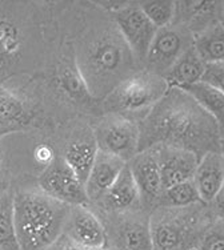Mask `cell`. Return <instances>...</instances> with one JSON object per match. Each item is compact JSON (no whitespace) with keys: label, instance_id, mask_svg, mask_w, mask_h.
Masks as SVG:
<instances>
[{"label":"cell","instance_id":"cell-1","mask_svg":"<svg viewBox=\"0 0 224 250\" xmlns=\"http://www.w3.org/2000/svg\"><path fill=\"white\" fill-rule=\"evenodd\" d=\"M139 152L175 146L195 153L199 160L210 152H220L219 125L180 88H170L139 123Z\"/></svg>","mask_w":224,"mask_h":250},{"label":"cell","instance_id":"cell-2","mask_svg":"<svg viewBox=\"0 0 224 250\" xmlns=\"http://www.w3.org/2000/svg\"><path fill=\"white\" fill-rule=\"evenodd\" d=\"M44 7L0 1V85L39 75L44 64Z\"/></svg>","mask_w":224,"mask_h":250},{"label":"cell","instance_id":"cell-3","mask_svg":"<svg viewBox=\"0 0 224 250\" xmlns=\"http://www.w3.org/2000/svg\"><path fill=\"white\" fill-rule=\"evenodd\" d=\"M76 64L92 97H107L124 82L132 68L134 56L117 31H92L79 40Z\"/></svg>","mask_w":224,"mask_h":250},{"label":"cell","instance_id":"cell-4","mask_svg":"<svg viewBox=\"0 0 224 250\" xmlns=\"http://www.w3.org/2000/svg\"><path fill=\"white\" fill-rule=\"evenodd\" d=\"M71 209L38 185H14L15 228L20 250H45L54 245L64 234Z\"/></svg>","mask_w":224,"mask_h":250},{"label":"cell","instance_id":"cell-5","mask_svg":"<svg viewBox=\"0 0 224 250\" xmlns=\"http://www.w3.org/2000/svg\"><path fill=\"white\" fill-rule=\"evenodd\" d=\"M45 121L43 105L27 83L0 85V140L12 133L40 129Z\"/></svg>","mask_w":224,"mask_h":250},{"label":"cell","instance_id":"cell-6","mask_svg":"<svg viewBox=\"0 0 224 250\" xmlns=\"http://www.w3.org/2000/svg\"><path fill=\"white\" fill-rule=\"evenodd\" d=\"M170 84L160 75L141 71L127 77L106 97L104 105L119 113H147L170 91Z\"/></svg>","mask_w":224,"mask_h":250},{"label":"cell","instance_id":"cell-7","mask_svg":"<svg viewBox=\"0 0 224 250\" xmlns=\"http://www.w3.org/2000/svg\"><path fill=\"white\" fill-rule=\"evenodd\" d=\"M98 149L113 154L130 163L139 153L140 128L135 121L126 116L113 115L103 119L93 133Z\"/></svg>","mask_w":224,"mask_h":250},{"label":"cell","instance_id":"cell-8","mask_svg":"<svg viewBox=\"0 0 224 250\" xmlns=\"http://www.w3.org/2000/svg\"><path fill=\"white\" fill-rule=\"evenodd\" d=\"M113 20L132 56L137 62H146L148 51L157 34L156 27L143 12L139 3H122L113 5Z\"/></svg>","mask_w":224,"mask_h":250},{"label":"cell","instance_id":"cell-9","mask_svg":"<svg viewBox=\"0 0 224 250\" xmlns=\"http://www.w3.org/2000/svg\"><path fill=\"white\" fill-rule=\"evenodd\" d=\"M36 185L45 194L69 207H87L90 204L84 184L59 153L44 167Z\"/></svg>","mask_w":224,"mask_h":250},{"label":"cell","instance_id":"cell-10","mask_svg":"<svg viewBox=\"0 0 224 250\" xmlns=\"http://www.w3.org/2000/svg\"><path fill=\"white\" fill-rule=\"evenodd\" d=\"M194 45V35L184 25L160 28L147 55V71L164 76L185 51Z\"/></svg>","mask_w":224,"mask_h":250},{"label":"cell","instance_id":"cell-11","mask_svg":"<svg viewBox=\"0 0 224 250\" xmlns=\"http://www.w3.org/2000/svg\"><path fill=\"white\" fill-rule=\"evenodd\" d=\"M72 48L64 49L62 56L55 64L52 72L47 76V84L54 89L58 96L73 104L86 103L87 96H91L82 73L79 71L76 58Z\"/></svg>","mask_w":224,"mask_h":250},{"label":"cell","instance_id":"cell-12","mask_svg":"<svg viewBox=\"0 0 224 250\" xmlns=\"http://www.w3.org/2000/svg\"><path fill=\"white\" fill-rule=\"evenodd\" d=\"M64 236L84 250L107 249L106 226L88 207H72Z\"/></svg>","mask_w":224,"mask_h":250},{"label":"cell","instance_id":"cell-13","mask_svg":"<svg viewBox=\"0 0 224 250\" xmlns=\"http://www.w3.org/2000/svg\"><path fill=\"white\" fill-rule=\"evenodd\" d=\"M128 165L139 188L141 202L144 205H154L160 201L163 183L156 148L139 152Z\"/></svg>","mask_w":224,"mask_h":250},{"label":"cell","instance_id":"cell-14","mask_svg":"<svg viewBox=\"0 0 224 250\" xmlns=\"http://www.w3.org/2000/svg\"><path fill=\"white\" fill-rule=\"evenodd\" d=\"M160 165L163 192L168 188L194 180L199 157L190 150L175 146H156Z\"/></svg>","mask_w":224,"mask_h":250},{"label":"cell","instance_id":"cell-15","mask_svg":"<svg viewBox=\"0 0 224 250\" xmlns=\"http://www.w3.org/2000/svg\"><path fill=\"white\" fill-rule=\"evenodd\" d=\"M107 238L110 250H154L150 218L126 217L112 228Z\"/></svg>","mask_w":224,"mask_h":250},{"label":"cell","instance_id":"cell-16","mask_svg":"<svg viewBox=\"0 0 224 250\" xmlns=\"http://www.w3.org/2000/svg\"><path fill=\"white\" fill-rule=\"evenodd\" d=\"M124 160L119 159L113 154L99 150L92 170L86 181V192L90 202H100L110 188L116 181L119 174L126 168Z\"/></svg>","mask_w":224,"mask_h":250},{"label":"cell","instance_id":"cell-17","mask_svg":"<svg viewBox=\"0 0 224 250\" xmlns=\"http://www.w3.org/2000/svg\"><path fill=\"white\" fill-rule=\"evenodd\" d=\"M154 250H183L188 240L184 218L170 213H156L150 218Z\"/></svg>","mask_w":224,"mask_h":250},{"label":"cell","instance_id":"cell-18","mask_svg":"<svg viewBox=\"0 0 224 250\" xmlns=\"http://www.w3.org/2000/svg\"><path fill=\"white\" fill-rule=\"evenodd\" d=\"M141 202L140 192L134 178L130 165L127 164L117 180L113 183L102 201L98 202L110 212H126L139 207Z\"/></svg>","mask_w":224,"mask_h":250},{"label":"cell","instance_id":"cell-19","mask_svg":"<svg viewBox=\"0 0 224 250\" xmlns=\"http://www.w3.org/2000/svg\"><path fill=\"white\" fill-rule=\"evenodd\" d=\"M194 181L202 201H214L224 183V161L220 152H210L199 160Z\"/></svg>","mask_w":224,"mask_h":250},{"label":"cell","instance_id":"cell-20","mask_svg":"<svg viewBox=\"0 0 224 250\" xmlns=\"http://www.w3.org/2000/svg\"><path fill=\"white\" fill-rule=\"evenodd\" d=\"M98 152L95 137L90 139L87 136H75L66 144L63 153L60 156L86 187V181L92 170Z\"/></svg>","mask_w":224,"mask_h":250},{"label":"cell","instance_id":"cell-21","mask_svg":"<svg viewBox=\"0 0 224 250\" xmlns=\"http://www.w3.org/2000/svg\"><path fill=\"white\" fill-rule=\"evenodd\" d=\"M207 62L202 59L195 47L192 45L185 51L174 67L164 75V79L171 88H181L200 83L204 76Z\"/></svg>","mask_w":224,"mask_h":250},{"label":"cell","instance_id":"cell-22","mask_svg":"<svg viewBox=\"0 0 224 250\" xmlns=\"http://www.w3.org/2000/svg\"><path fill=\"white\" fill-rule=\"evenodd\" d=\"M219 125L222 139L224 136V93L204 82L181 87Z\"/></svg>","mask_w":224,"mask_h":250},{"label":"cell","instance_id":"cell-23","mask_svg":"<svg viewBox=\"0 0 224 250\" xmlns=\"http://www.w3.org/2000/svg\"><path fill=\"white\" fill-rule=\"evenodd\" d=\"M194 47L207 64L224 62V25L216 21L194 35Z\"/></svg>","mask_w":224,"mask_h":250},{"label":"cell","instance_id":"cell-24","mask_svg":"<svg viewBox=\"0 0 224 250\" xmlns=\"http://www.w3.org/2000/svg\"><path fill=\"white\" fill-rule=\"evenodd\" d=\"M0 250H20L14 213V187L0 197Z\"/></svg>","mask_w":224,"mask_h":250},{"label":"cell","instance_id":"cell-25","mask_svg":"<svg viewBox=\"0 0 224 250\" xmlns=\"http://www.w3.org/2000/svg\"><path fill=\"white\" fill-rule=\"evenodd\" d=\"M198 202H202V198L195 181L190 180L166 189L161 194L159 204L171 209H184Z\"/></svg>","mask_w":224,"mask_h":250},{"label":"cell","instance_id":"cell-26","mask_svg":"<svg viewBox=\"0 0 224 250\" xmlns=\"http://www.w3.org/2000/svg\"><path fill=\"white\" fill-rule=\"evenodd\" d=\"M139 5L157 29L174 24L178 14V3L175 1H143Z\"/></svg>","mask_w":224,"mask_h":250},{"label":"cell","instance_id":"cell-27","mask_svg":"<svg viewBox=\"0 0 224 250\" xmlns=\"http://www.w3.org/2000/svg\"><path fill=\"white\" fill-rule=\"evenodd\" d=\"M196 250H224V221L218 220L203 233Z\"/></svg>","mask_w":224,"mask_h":250},{"label":"cell","instance_id":"cell-28","mask_svg":"<svg viewBox=\"0 0 224 250\" xmlns=\"http://www.w3.org/2000/svg\"><path fill=\"white\" fill-rule=\"evenodd\" d=\"M202 82L210 84L211 87L216 88L224 93V62L207 64L204 76H203Z\"/></svg>","mask_w":224,"mask_h":250},{"label":"cell","instance_id":"cell-29","mask_svg":"<svg viewBox=\"0 0 224 250\" xmlns=\"http://www.w3.org/2000/svg\"><path fill=\"white\" fill-rule=\"evenodd\" d=\"M12 187H14V183H12V174L10 169L1 165L0 167V197L7 192H10Z\"/></svg>","mask_w":224,"mask_h":250},{"label":"cell","instance_id":"cell-30","mask_svg":"<svg viewBox=\"0 0 224 250\" xmlns=\"http://www.w3.org/2000/svg\"><path fill=\"white\" fill-rule=\"evenodd\" d=\"M45 250H84L82 249L80 246L75 245L72 241L69 240V238H67V237L62 236L60 238H59L56 242H55L54 245L49 246L48 249Z\"/></svg>","mask_w":224,"mask_h":250},{"label":"cell","instance_id":"cell-31","mask_svg":"<svg viewBox=\"0 0 224 250\" xmlns=\"http://www.w3.org/2000/svg\"><path fill=\"white\" fill-rule=\"evenodd\" d=\"M212 205H214V210L216 213V216H218V220L224 221V183L223 187L220 188V190L218 192V194L215 196Z\"/></svg>","mask_w":224,"mask_h":250},{"label":"cell","instance_id":"cell-32","mask_svg":"<svg viewBox=\"0 0 224 250\" xmlns=\"http://www.w3.org/2000/svg\"><path fill=\"white\" fill-rule=\"evenodd\" d=\"M219 19H220V23L224 25V3H222V8H220Z\"/></svg>","mask_w":224,"mask_h":250},{"label":"cell","instance_id":"cell-33","mask_svg":"<svg viewBox=\"0 0 224 250\" xmlns=\"http://www.w3.org/2000/svg\"><path fill=\"white\" fill-rule=\"evenodd\" d=\"M220 154H222V157H223V161H224V136L222 141H220Z\"/></svg>","mask_w":224,"mask_h":250},{"label":"cell","instance_id":"cell-34","mask_svg":"<svg viewBox=\"0 0 224 250\" xmlns=\"http://www.w3.org/2000/svg\"><path fill=\"white\" fill-rule=\"evenodd\" d=\"M3 160H4V150L1 149V146H0V167L3 165Z\"/></svg>","mask_w":224,"mask_h":250},{"label":"cell","instance_id":"cell-35","mask_svg":"<svg viewBox=\"0 0 224 250\" xmlns=\"http://www.w3.org/2000/svg\"><path fill=\"white\" fill-rule=\"evenodd\" d=\"M98 250H110V249H108V248H107V249H98Z\"/></svg>","mask_w":224,"mask_h":250}]
</instances>
